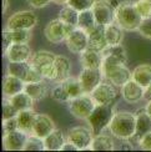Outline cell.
Returning a JSON list of instances; mask_svg holds the SVG:
<instances>
[{"mask_svg": "<svg viewBox=\"0 0 151 152\" xmlns=\"http://www.w3.org/2000/svg\"><path fill=\"white\" fill-rule=\"evenodd\" d=\"M110 134L117 140L126 141L136 136V113L129 111L115 112L109 125Z\"/></svg>", "mask_w": 151, "mask_h": 152, "instance_id": "obj_1", "label": "cell"}, {"mask_svg": "<svg viewBox=\"0 0 151 152\" xmlns=\"http://www.w3.org/2000/svg\"><path fill=\"white\" fill-rule=\"evenodd\" d=\"M144 18L137 11L135 1L124 0L116 5V14L115 23L119 24L125 31H135L139 30L140 24L142 23Z\"/></svg>", "mask_w": 151, "mask_h": 152, "instance_id": "obj_2", "label": "cell"}, {"mask_svg": "<svg viewBox=\"0 0 151 152\" xmlns=\"http://www.w3.org/2000/svg\"><path fill=\"white\" fill-rule=\"evenodd\" d=\"M96 102L94 97L91 96V94L89 92H84L79 95L76 97H73L70 101L67 102V109L71 115L78 118V120H86L89 118V116L92 113L94 109L96 107Z\"/></svg>", "mask_w": 151, "mask_h": 152, "instance_id": "obj_3", "label": "cell"}, {"mask_svg": "<svg viewBox=\"0 0 151 152\" xmlns=\"http://www.w3.org/2000/svg\"><path fill=\"white\" fill-rule=\"evenodd\" d=\"M114 113L112 105H96L92 113L86 120L87 125L94 131V134H100L105 129H109Z\"/></svg>", "mask_w": 151, "mask_h": 152, "instance_id": "obj_4", "label": "cell"}, {"mask_svg": "<svg viewBox=\"0 0 151 152\" xmlns=\"http://www.w3.org/2000/svg\"><path fill=\"white\" fill-rule=\"evenodd\" d=\"M8 74L14 75L16 77L21 79L25 84L26 82H35L44 80L41 74L37 71V69L31 64L30 61L24 62H9Z\"/></svg>", "mask_w": 151, "mask_h": 152, "instance_id": "obj_5", "label": "cell"}, {"mask_svg": "<svg viewBox=\"0 0 151 152\" xmlns=\"http://www.w3.org/2000/svg\"><path fill=\"white\" fill-rule=\"evenodd\" d=\"M74 26L67 25L60 19H54V20L49 21L46 24L45 29H44V35H45L46 40L51 44H60L66 40L67 35L71 33Z\"/></svg>", "mask_w": 151, "mask_h": 152, "instance_id": "obj_6", "label": "cell"}, {"mask_svg": "<svg viewBox=\"0 0 151 152\" xmlns=\"http://www.w3.org/2000/svg\"><path fill=\"white\" fill-rule=\"evenodd\" d=\"M116 5H114L112 0H96V3L92 6V12L97 25L106 26L109 24L115 23Z\"/></svg>", "mask_w": 151, "mask_h": 152, "instance_id": "obj_7", "label": "cell"}, {"mask_svg": "<svg viewBox=\"0 0 151 152\" xmlns=\"http://www.w3.org/2000/svg\"><path fill=\"white\" fill-rule=\"evenodd\" d=\"M95 136L94 131L86 126H75L67 132V141H70L78 147L79 151L90 150V145Z\"/></svg>", "mask_w": 151, "mask_h": 152, "instance_id": "obj_8", "label": "cell"}, {"mask_svg": "<svg viewBox=\"0 0 151 152\" xmlns=\"http://www.w3.org/2000/svg\"><path fill=\"white\" fill-rule=\"evenodd\" d=\"M117 86H115L109 80L101 81L94 88L91 96L97 105H112L117 99Z\"/></svg>", "mask_w": 151, "mask_h": 152, "instance_id": "obj_9", "label": "cell"}, {"mask_svg": "<svg viewBox=\"0 0 151 152\" xmlns=\"http://www.w3.org/2000/svg\"><path fill=\"white\" fill-rule=\"evenodd\" d=\"M37 24V16L31 10L14 12L6 21V29H26L31 30Z\"/></svg>", "mask_w": 151, "mask_h": 152, "instance_id": "obj_10", "label": "cell"}, {"mask_svg": "<svg viewBox=\"0 0 151 152\" xmlns=\"http://www.w3.org/2000/svg\"><path fill=\"white\" fill-rule=\"evenodd\" d=\"M66 48L70 53L80 55L83 51L87 49L89 46V34L86 33L85 30L80 29V28H74L73 31L67 35L66 40Z\"/></svg>", "mask_w": 151, "mask_h": 152, "instance_id": "obj_11", "label": "cell"}, {"mask_svg": "<svg viewBox=\"0 0 151 152\" xmlns=\"http://www.w3.org/2000/svg\"><path fill=\"white\" fill-rule=\"evenodd\" d=\"M4 55L9 62H24L30 61L33 51L29 42H14L5 48Z\"/></svg>", "mask_w": 151, "mask_h": 152, "instance_id": "obj_12", "label": "cell"}, {"mask_svg": "<svg viewBox=\"0 0 151 152\" xmlns=\"http://www.w3.org/2000/svg\"><path fill=\"white\" fill-rule=\"evenodd\" d=\"M101 71L104 74V77L117 87L124 86L129 80L133 79V72L129 70L126 64H119Z\"/></svg>", "mask_w": 151, "mask_h": 152, "instance_id": "obj_13", "label": "cell"}, {"mask_svg": "<svg viewBox=\"0 0 151 152\" xmlns=\"http://www.w3.org/2000/svg\"><path fill=\"white\" fill-rule=\"evenodd\" d=\"M121 88V96L122 99L129 104H137L145 97L146 95V88L139 82H136L134 79L129 80Z\"/></svg>", "mask_w": 151, "mask_h": 152, "instance_id": "obj_14", "label": "cell"}, {"mask_svg": "<svg viewBox=\"0 0 151 152\" xmlns=\"http://www.w3.org/2000/svg\"><path fill=\"white\" fill-rule=\"evenodd\" d=\"M81 85H83V88L85 92L91 94L100 82L104 79V74L101 71V69H86L83 67L80 75L78 76Z\"/></svg>", "mask_w": 151, "mask_h": 152, "instance_id": "obj_15", "label": "cell"}, {"mask_svg": "<svg viewBox=\"0 0 151 152\" xmlns=\"http://www.w3.org/2000/svg\"><path fill=\"white\" fill-rule=\"evenodd\" d=\"M29 137V134L21 130H14L10 132H5L3 137L4 148L8 151H21L25 147V143Z\"/></svg>", "mask_w": 151, "mask_h": 152, "instance_id": "obj_16", "label": "cell"}, {"mask_svg": "<svg viewBox=\"0 0 151 152\" xmlns=\"http://www.w3.org/2000/svg\"><path fill=\"white\" fill-rule=\"evenodd\" d=\"M55 122L54 120L45 115V113H36L34 125H33V131L30 135H35L37 137L45 138L48 135H50L55 130Z\"/></svg>", "mask_w": 151, "mask_h": 152, "instance_id": "obj_17", "label": "cell"}, {"mask_svg": "<svg viewBox=\"0 0 151 152\" xmlns=\"http://www.w3.org/2000/svg\"><path fill=\"white\" fill-rule=\"evenodd\" d=\"M89 49H92L95 51L104 53L109 48V44L106 41L105 36V26L97 25L92 31L89 33Z\"/></svg>", "mask_w": 151, "mask_h": 152, "instance_id": "obj_18", "label": "cell"}, {"mask_svg": "<svg viewBox=\"0 0 151 152\" xmlns=\"http://www.w3.org/2000/svg\"><path fill=\"white\" fill-rule=\"evenodd\" d=\"M30 39H31V30L6 29L3 31V44L5 48L14 42H29Z\"/></svg>", "mask_w": 151, "mask_h": 152, "instance_id": "obj_19", "label": "cell"}, {"mask_svg": "<svg viewBox=\"0 0 151 152\" xmlns=\"http://www.w3.org/2000/svg\"><path fill=\"white\" fill-rule=\"evenodd\" d=\"M103 59H104L103 53L95 51V50L89 48L80 54V64L83 67L86 69H101Z\"/></svg>", "mask_w": 151, "mask_h": 152, "instance_id": "obj_20", "label": "cell"}, {"mask_svg": "<svg viewBox=\"0 0 151 152\" xmlns=\"http://www.w3.org/2000/svg\"><path fill=\"white\" fill-rule=\"evenodd\" d=\"M24 88H25V82L21 79H19L16 76L10 75V74L5 76L4 82H3V94L5 97L9 99L11 96H14V95L24 91Z\"/></svg>", "mask_w": 151, "mask_h": 152, "instance_id": "obj_21", "label": "cell"}, {"mask_svg": "<svg viewBox=\"0 0 151 152\" xmlns=\"http://www.w3.org/2000/svg\"><path fill=\"white\" fill-rule=\"evenodd\" d=\"M66 141H67V136H65L61 130L55 129L51 134L44 138L45 150L46 151H61L62 146L66 143Z\"/></svg>", "mask_w": 151, "mask_h": 152, "instance_id": "obj_22", "label": "cell"}, {"mask_svg": "<svg viewBox=\"0 0 151 152\" xmlns=\"http://www.w3.org/2000/svg\"><path fill=\"white\" fill-rule=\"evenodd\" d=\"M24 91L34 101H40L48 95V86L45 80L35 81V82H26Z\"/></svg>", "mask_w": 151, "mask_h": 152, "instance_id": "obj_23", "label": "cell"}, {"mask_svg": "<svg viewBox=\"0 0 151 152\" xmlns=\"http://www.w3.org/2000/svg\"><path fill=\"white\" fill-rule=\"evenodd\" d=\"M55 70L56 80L55 82H62L66 80L71 72V61L64 55H56L55 59Z\"/></svg>", "mask_w": 151, "mask_h": 152, "instance_id": "obj_24", "label": "cell"}, {"mask_svg": "<svg viewBox=\"0 0 151 152\" xmlns=\"http://www.w3.org/2000/svg\"><path fill=\"white\" fill-rule=\"evenodd\" d=\"M124 29L116 23L109 24L105 26V36L109 46H116L122 44L124 40Z\"/></svg>", "mask_w": 151, "mask_h": 152, "instance_id": "obj_25", "label": "cell"}, {"mask_svg": "<svg viewBox=\"0 0 151 152\" xmlns=\"http://www.w3.org/2000/svg\"><path fill=\"white\" fill-rule=\"evenodd\" d=\"M35 116H36V113H35V111L33 109L19 111L18 116H16L19 130L28 132V134L30 135L31 131H33V125H34Z\"/></svg>", "mask_w": 151, "mask_h": 152, "instance_id": "obj_26", "label": "cell"}, {"mask_svg": "<svg viewBox=\"0 0 151 152\" xmlns=\"http://www.w3.org/2000/svg\"><path fill=\"white\" fill-rule=\"evenodd\" d=\"M114 141L112 138L108 135H104L103 132L100 134H95L92 138V142L90 145V150L92 151H111L114 150L115 147Z\"/></svg>", "mask_w": 151, "mask_h": 152, "instance_id": "obj_27", "label": "cell"}, {"mask_svg": "<svg viewBox=\"0 0 151 152\" xmlns=\"http://www.w3.org/2000/svg\"><path fill=\"white\" fill-rule=\"evenodd\" d=\"M133 79L146 88L151 84V65L150 64L137 65L133 71Z\"/></svg>", "mask_w": 151, "mask_h": 152, "instance_id": "obj_28", "label": "cell"}, {"mask_svg": "<svg viewBox=\"0 0 151 152\" xmlns=\"http://www.w3.org/2000/svg\"><path fill=\"white\" fill-rule=\"evenodd\" d=\"M151 132V116L146 110H142L136 113V136L141 137Z\"/></svg>", "mask_w": 151, "mask_h": 152, "instance_id": "obj_29", "label": "cell"}, {"mask_svg": "<svg viewBox=\"0 0 151 152\" xmlns=\"http://www.w3.org/2000/svg\"><path fill=\"white\" fill-rule=\"evenodd\" d=\"M97 26V23H96V19L94 16V12L92 9L90 10H85V11H80L79 14V23H78V28L85 30L87 34L92 31Z\"/></svg>", "mask_w": 151, "mask_h": 152, "instance_id": "obj_30", "label": "cell"}, {"mask_svg": "<svg viewBox=\"0 0 151 152\" xmlns=\"http://www.w3.org/2000/svg\"><path fill=\"white\" fill-rule=\"evenodd\" d=\"M79 14H80V11H78L76 9L73 8V6H70L69 4H66V6L61 8V10L59 11L58 18L60 19L61 21H64L65 24L76 28L78 23H79Z\"/></svg>", "mask_w": 151, "mask_h": 152, "instance_id": "obj_31", "label": "cell"}, {"mask_svg": "<svg viewBox=\"0 0 151 152\" xmlns=\"http://www.w3.org/2000/svg\"><path fill=\"white\" fill-rule=\"evenodd\" d=\"M9 100H10V102L15 106V109L18 111L33 109V105H34V100L31 99L25 91H21V92L14 95V96L9 97Z\"/></svg>", "mask_w": 151, "mask_h": 152, "instance_id": "obj_32", "label": "cell"}, {"mask_svg": "<svg viewBox=\"0 0 151 152\" xmlns=\"http://www.w3.org/2000/svg\"><path fill=\"white\" fill-rule=\"evenodd\" d=\"M55 59H56V55L53 54L51 51L40 50V51H36L33 54V56H31V59H30V62L37 69L43 65L50 64V62H55Z\"/></svg>", "mask_w": 151, "mask_h": 152, "instance_id": "obj_33", "label": "cell"}, {"mask_svg": "<svg viewBox=\"0 0 151 152\" xmlns=\"http://www.w3.org/2000/svg\"><path fill=\"white\" fill-rule=\"evenodd\" d=\"M64 88L66 90V92L70 95V97H76L79 95L84 94V88H83V85L79 80V77H73V76H69L66 80H64L61 82Z\"/></svg>", "mask_w": 151, "mask_h": 152, "instance_id": "obj_34", "label": "cell"}, {"mask_svg": "<svg viewBox=\"0 0 151 152\" xmlns=\"http://www.w3.org/2000/svg\"><path fill=\"white\" fill-rule=\"evenodd\" d=\"M51 99L58 101V102H61V104H67L69 101L71 100L70 95H69L66 92V90L64 88V86H62L61 82H58V85H56L55 87H53L51 90Z\"/></svg>", "mask_w": 151, "mask_h": 152, "instance_id": "obj_35", "label": "cell"}, {"mask_svg": "<svg viewBox=\"0 0 151 152\" xmlns=\"http://www.w3.org/2000/svg\"><path fill=\"white\" fill-rule=\"evenodd\" d=\"M43 150H45L44 138L37 137L35 135H29L26 143H25L24 151H43Z\"/></svg>", "mask_w": 151, "mask_h": 152, "instance_id": "obj_36", "label": "cell"}, {"mask_svg": "<svg viewBox=\"0 0 151 152\" xmlns=\"http://www.w3.org/2000/svg\"><path fill=\"white\" fill-rule=\"evenodd\" d=\"M105 51L111 54V55H114L115 58H117L121 62H124V64L128 62V53H126V50H125V48L121 45V44L120 45H116V46H109Z\"/></svg>", "mask_w": 151, "mask_h": 152, "instance_id": "obj_37", "label": "cell"}, {"mask_svg": "<svg viewBox=\"0 0 151 152\" xmlns=\"http://www.w3.org/2000/svg\"><path fill=\"white\" fill-rule=\"evenodd\" d=\"M19 111L15 109V106L10 102V100L6 97L3 101V120H9L18 116Z\"/></svg>", "mask_w": 151, "mask_h": 152, "instance_id": "obj_38", "label": "cell"}, {"mask_svg": "<svg viewBox=\"0 0 151 152\" xmlns=\"http://www.w3.org/2000/svg\"><path fill=\"white\" fill-rule=\"evenodd\" d=\"M96 3V0H69V5L75 8L78 11H85L92 9L94 4Z\"/></svg>", "mask_w": 151, "mask_h": 152, "instance_id": "obj_39", "label": "cell"}, {"mask_svg": "<svg viewBox=\"0 0 151 152\" xmlns=\"http://www.w3.org/2000/svg\"><path fill=\"white\" fill-rule=\"evenodd\" d=\"M135 6L144 19L151 16V1L150 0H137V1H135Z\"/></svg>", "mask_w": 151, "mask_h": 152, "instance_id": "obj_40", "label": "cell"}, {"mask_svg": "<svg viewBox=\"0 0 151 152\" xmlns=\"http://www.w3.org/2000/svg\"><path fill=\"white\" fill-rule=\"evenodd\" d=\"M137 31H139L144 37H146V39H151V16L144 19L142 23L140 24L139 30Z\"/></svg>", "mask_w": 151, "mask_h": 152, "instance_id": "obj_41", "label": "cell"}, {"mask_svg": "<svg viewBox=\"0 0 151 152\" xmlns=\"http://www.w3.org/2000/svg\"><path fill=\"white\" fill-rule=\"evenodd\" d=\"M19 126H18V120L16 117H12L9 120H3V131L4 134L5 132H10V131H14L18 130Z\"/></svg>", "mask_w": 151, "mask_h": 152, "instance_id": "obj_42", "label": "cell"}, {"mask_svg": "<svg viewBox=\"0 0 151 152\" xmlns=\"http://www.w3.org/2000/svg\"><path fill=\"white\" fill-rule=\"evenodd\" d=\"M139 146L141 150L145 151H151V132L144 135L139 138Z\"/></svg>", "mask_w": 151, "mask_h": 152, "instance_id": "obj_43", "label": "cell"}, {"mask_svg": "<svg viewBox=\"0 0 151 152\" xmlns=\"http://www.w3.org/2000/svg\"><path fill=\"white\" fill-rule=\"evenodd\" d=\"M28 4L30 6H33L35 9H41V8H45L48 6L53 0H26Z\"/></svg>", "mask_w": 151, "mask_h": 152, "instance_id": "obj_44", "label": "cell"}, {"mask_svg": "<svg viewBox=\"0 0 151 152\" xmlns=\"http://www.w3.org/2000/svg\"><path fill=\"white\" fill-rule=\"evenodd\" d=\"M61 151H79V150H78V147L75 146L74 143H71L70 141H66V143L62 146Z\"/></svg>", "mask_w": 151, "mask_h": 152, "instance_id": "obj_45", "label": "cell"}, {"mask_svg": "<svg viewBox=\"0 0 151 152\" xmlns=\"http://www.w3.org/2000/svg\"><path fill=\"white\" fill-rule=\"evenodd\" d=\"M145 110L147 111V113H149V115L151 116V99L149 100V102L146 104V107H145Z\"/></svg>", "mask_w": 151, "mask_h": 152, "instance_id": "obj_46", "label": "cell"}, {"mask_svg": "<svg viewBox=\"0 0 151 152\" xmlns=\"http://www.w3.org/2000/svg\"><path fill=\"white\" fill-rule=\"evenodd\" d=\"M8 8H9V1L8 0H3V12H5Z\"/></svg>", "mask_w": 151, "mask_h": 152, "instance_id": "obj_47", "label": "cell"}, {"mask_svg": "<svg viewBox=\"0 0 151 152\" xmlns=\"http://www.w3.org/2000/svg\"><path fill=\"white\" fill-rule=\"evenodd\" d=\"M145 97H149V99H151V84L146 87V95H145Z\"/></svg>", "mask_w": 151, "mask_h": 152, "instance_id": "obj_48", "label": "cell"}, {"mask_svg": "<svg viewBox=\"0 0 151 152\" xmlns=\"http://www.w3.org/2000/svg\"><path fill=\"white\" fill-rule=\"evenodd\" d=\"M55 4H60V5H65L69 3V0H53Z\"/></svg>", "mask_w": 151, "mask_h": 152, "instance_id": "obj_49", "label": "cell"}, {"mask_svg": "<svg viewBox=\"0 0 151 152\" xmlns=\"http://www.w3.org/2000/svg\"><path fill=\"white\" fill-rule=\"evenodd\" d=\"M150 1H151V0H150Z\"/></svg>", "mask_w": 151, "mask_h": 152, "instance_id": "obj_50", "label": "cell"}]
</instances>
